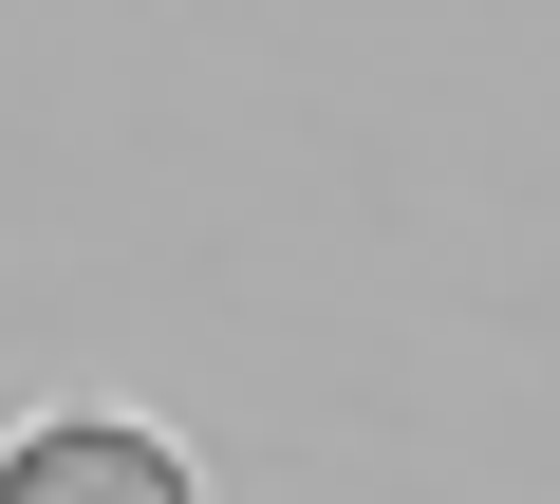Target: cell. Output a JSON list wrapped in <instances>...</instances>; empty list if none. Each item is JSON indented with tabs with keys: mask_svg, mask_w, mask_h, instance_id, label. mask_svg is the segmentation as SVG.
Returning a JSON list of instances; mask_svg holds the SVG:
<instances>
[{
	"mask_svg": "<svg viewBox=\"0 0 560 504\" xmlns=\"http://www.w3.org/2000/svg\"><path fill=\"white\" fill-rule=\"evenodd\" d=\"M0 504H206L187 430L113 411V392H57L38 430H0Z\"/></svg>",
	"mask_w": 560,
	"mask_h": 504,
	"instance_id": "1",
	"label": "cell"
}]
</instances>
